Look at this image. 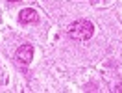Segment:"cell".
Wrapping results in <instances>:
<instances>
[{
	"label": "cell",
	"instance_id": "obj_1",
	"mask_svg": "<svg viewBox=\"0 0 122 93\" xmlns=\"http://www.w3.org/2000/svg\"><path fill=\"white\" fill-rule=\"evenodd\" d=\"M94 34V26L89 21H76L69 26V35L76 41H87Z\"/></svg>",
	"mask_w": 122,
	"mask_h": 93
},
{
	"label": "cell",
	"instance_id": "obj_2",
	"mask_svg": "<svg viewBox=\"0 0 122 93\" xmlns=\"http://www.w3.org/2000/svg\"><path fill=\"white\" fill-rule=\"evenodd\" d=\"M15 58L20 63H30L31 58H33V46H31V45L19 46V48H17V52H15Z\"/></svg>",
	"mask_w": 122,
	"mask_h": 93
},
{
	"label": "cell",
	"instance_id": "obj_3",
	"mask_svg": "<svg viewBox=\"0 0 122 93\" xmlns=\"http://www.w3.org/2000/svg\"><path fill=\"white\" fill-rule=\"evenodd\" d=\"M19 21H20V23H24V24L37 23V21H39V15H37V11H35V9L26 8V9H22V11L19 13Z\"/></svg>",
	"mask_w": 122,
	"mask_h": 93
},
{
	"label": "cell",
	"instance_id": "obj_4",
	"mask_svg": "<svg viewBox=\"0 0 122 93\" xmlns=\"http://www.w3.org/2000/svg\"><path fill=\"white\" fill-rule=\"evenodd\" d=\"M8 2H20V0H8Z\"/></svg>",
	"mask_w": 122,
	"mask_h": 93
}]
</instances>
